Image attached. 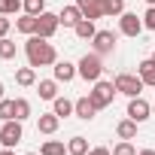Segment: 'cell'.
Segmentation results:
<instances>
[{
    "label": "cell",
    "mask_w": 155,
    "mask_h": 155,
    "mask_svg": "<svg viewBox=\"0 0 155 155\" xmlns=\"http://www.w3.org/2000/svg\"><path fill=\"white\" fill-rule=\"evenodd\" d=\"M58 28H61L58 12H40V15H37V34H40L43 40H52Z\"/></svg>",
    "instance_id": "8"
},
{
    "label": "cell",
    "mask_w": 155,
    "mask_h": 155,
    "mask_svg": "<svg viewBox=\"0 0 155 155\" xmlns=\"http://www.w3.org/2000/svg\"><path fill=\"white\" fill-rule=\"evenodd\" d=\"M116 137L119 140H137V122L134 119H122L116 125Z\"/></svg>",
    "instance_id": "19"
},
{
    "label": "cell",
    "mask_w": 155,
    "mask_h": 155,
    "mask_svg": "<svg viewBox=\"0 0 155 155\" xmlns=\"http://www.w3.org/2000/svg\"><path fill=\"white\" fill-rule=\"evenodd\" d=\"M58 125H61V119H58L55 113H43V116L37 119V131L46 134V137H52V134L58 131Z\"/></svg>",
    "instance_id": "15"
},
{
    "label": "cell",
    "mask_w": 155,
    "mask_h": 155,
    "mask_svg": "<svg viewBox=\"0 0 155 155\" xmlns=\"http://www.w3.org/2000/svg\"><path fill=\"white\" fill-rule=\"evenodd\" d=\"M116 40H119L116 31H97L94 40H91V49H94L101 58H104V55H113V52H116Z\"/></svg>",
    "instance_id": "6"
},
{
    "label": "cell",
    "mask_w": 155,
    "mask_h": 155,
    "mask_svg": "<svg viewBox=\"0 0 155 155\" xmlns=\"http://www.w3.org/2000/svg\"><path fill=\"white\" fill-rule=\"evenodd\" d=\"M143 28H146V31H155V6H146V12H143Z\"/></svg>",
    "instance_id": "31"
},
{
    "label": "cell",
    "mask_w": 155,
    "mask_h": 155,
    "mask_svg": "<svg viewBox=\"0 0 155 155\" xmlns=\"http://www.w3.org/2000/svg\"><path fill=\"white\" fill-rule=\"evenodd\" d=\"M137 76L143 79L146 88H155V61H152V58L140 61V64H137Z\"/></svg>",
    "instance_id": "14"
},
{
    "label": "cell",
    "mask_w": 155,
    "mask_h": 155,
    "mask_svg": "<svg viewBox=\"0 0 155 155\" xmlns=\"http://www.w3.org/2000/svg\"><path fill=\"white\" fill-rule=\"evenodd\" d=\"M0 101H3V82H0Z\"/></svg>",
    "instance_id": "36"
},
{
    "label": "cell",
    "mask_w": 155,
    "mask_h": 155,
    "mask_svg": "<svg viewBox=\"0 0 155 155\" xmlns=\"http://www.w3.org/2000/svg\"><path fill=\"white\" fill-rule=\"evenodd\" d=\"M76 70H79V76H82L85 82H97L101 73H104V61H101L97 52H85L79 58V64H76Z\"/></svg>",
    "instance_id": "2"
},
{
    "label": "cell",
    "mask_w": 155,
    "mask_h": 155,
    "mask_svg": "<svg viewBox=\"0 0 155 155\" xmlns=\"http://www.w3.org/2000/svg\"><path fill=\"white\" fill-rule=\"evenodd\" d=\"M67 155H88V140L82 134H76L67 140Z\"/></svg>",
    "instance_id": "20"
},
{
    "label": "cell",
    "mask_w": 155,
    "mask_h": 155,
    "mask_svg": "<svg viewBox=\"0 0 155 155\" xmlns=\"http://www.w3.org/2000/svg\"><path fill=\"white\" fill-rule=\"evenodd\" d=\"M15 82L21 85V88H31V85H37V67H18L15 70Z\"/></svg>",
    "instance_id": "18"
},
{
    "label": "cell",
    "mask_w": 155,
    "mask_h": 155,
    "mask_svg": "<svg viewBox=\"0 0 155 155\" xmlns=\"http://www.w3.org/2000/svg\"><path fill=\"white\" fill-rule=\"evenodd\" d=\"M85 15H82V9L76 6V3H70V6H61V12H58V21L64 25V28H76Z\"/></svg>",
    "instance_id": "11"
},
{
    "label": "cell",
    "mask_w": 155,
    "mask_h": 155,
    "mask_svg": "<svg viewBox=\"0 0 155 155\" xmlns=\"http://www.w3.org/2000/svg\"><path fill=\"white\" fill-rule=\"evenodd\" d=\"M88 155H113L107 146H94V149H88Z\"/></svg>",
    "instance_id": "33"
},
{
    "label": "cell",
    "mask_w": 155,
    "mask_h": 155,
    "mask_svg": "<svg viewBox=\"0 0 155 155\" xmlns=\"http://www.w3.org/2000/svg\"><path fill=\"white\" fill-rule=\"evenodd\" d=\"M21 137H25V128H21V122H18V119L3 122V128H0V146L15 149V146L21 143Z\"/></svg>",
    "instance_id": "5"
},
{
    "label": "cell",
    "mask_w": 155,
    "mask_h": 155,
    "mask_svg": "<svg viewBox=\"0 0 155 155\" xmlns=\"http://www.w3.org/2000/svg\"><path fill=\"white\" fill-rule=\"evenodd\" d=\"M137 155H155V149H140Z\"/></svg>",
    "instance_id": "34"
},
{
    "label": "cell",
    "mask_w": 155,
    "mask_h": 155,
    "mask_svg": "<svg viewBox=\"0 0 155 155\" xmlns=\"http://www.w3.org/2000/svg\"><path fill=\"white\" fill-rule=\"evenodd\" d=\"M73 34L79 37V40H94V34H97V28H94V21H91V18H82L79 25L73 28Z\"/></svg>",
    "instance_id": "22"
},
{
    "label": "cell",
    "mask_w": 155,
    "mask_h": 155,
    "mask_svg": "<svg viewBox=\"0 0 155 155\" xmlns=\"http://www.w3.org/2000/svg\"><path fill=\"white\" fill-rule=\"evenodd\" d=\"M73 110H76V101H70V97H55L52 101V113L58 116V119H67V116H73Z\"/></svg>",
    "instance_id": "16"
},
{
    "label": "cell",
    "mask_w": 155,
    "mask_h": 155,
    "mask_svg": "<svg viewBox=\"0 0 155 155\" xmlns=\"http://www.w3.org/2000/svg\"><path fill=\"white\" fill-rule=\"evenodd\" d=\"M25 12H28V15H40V12H46V0H25Z\"/></svg>",
    "instance_id": "30"
},
{
    "label": "cell",
    "mask_w": 155,
    "mask_h": 155,
    "mask_svg": "<svg viewBox=\"0 0 155 155\" xmlns=\"http://www.w3.org/2000/svg\"><path fill=\"white\" fill-rule=\"evenodd\" d=\"M128 119H134L137 125H143L146 119H152V104L143 97H128Z\"/></svg>",
    "instance_id": "7"
},
{
    "label": "cell",
    "mask_w": 155,
    "mask_h": 155,
    "mask_svg": "<svg viewBox=\"0 0 155 155\" xmlns=\"http://www.w3.org/2000/svg\"><path fill=\"white\" fill-rule=\"evenodd\" d=\"M9 28H12L9 15H3V12H0V37H6V34H9Z\"/></svg>",
    "instance_id": "32"
},
{
    "label": "cell",
    "mask_w": 155,
    "mask_h": 155,
    "mask_svg": "<svg viewBox=\"0 0 155 155\" xmlns=\"http://www.w3.org/2000/svg\"><path fill=\"white\" fill-rule=\"evenodd\" d=\"M40 155H67V146L61 140H46L43 149H40Z\"/></svg>",
    "instance_id": "24"
},
{
    "label": "cell",
    "mask_w": 155,
    "mask_h": 155,
    "mask_svg": "<svg viewBox=\"0 0 155 155\" xmlns=\"http://www.w3.org/2000/svg\"><path fill=\"white\" fill-rule=\"evenodd\" d=\"M15 31L18 34H25V37H31V34H37V15H21V18H15Z\"/></svg>",
    "instance_id": "21"
},
{
    "label": "cell",
    "mask_w": 155,
    "mask_h": 155,
    "mask_svg": "<svg viewBox=\"0 0 155 155\" xmlns=\"http://www.w3.org/2000/svg\"><path fill=\"white\" fill-rule=\"evenodd\" d=\"M18 55V49H15V43L9 40V37H0V61H12Z\"/></svg>",
    "instance_id": "23"
},
{
    "label": "cell",
    "mask_w": 155,
    "mask_h": 155,
    "mask_svg": "<svg viewBox=\"0 0 155 155\" xmlns=\"http://www.w3.org/2000/svg\"><path fill=\"white\" fill-rule=\"evenodd\" d=\"M113 82H116L119 94H125V97H140V91L146 88V85H143V79H140L137 73H119Z\"/></svg>",
    "instance_id": "4"
},
{
    "label": "cell",
    "mask_w": 155,
    "mask_h": 155,
    "mask_svg": "<svg viewBox=\"0 0 155 155\" xmlns=\"http://www.w3.org/2000/svg\"><path fill=\"white\" fill-rule=\"evenodd\" d=\"M25 55H28V64L31 67H52L58 61V52L49 40H43L40 34H31L28 43H25Z\"/></svg>",
    "instance_id": "1"
},
{
    "label": "cell",
    "mask_w": 155,
    "mask_h": 155,
    "mask_svg": "<svg viewBox=\"0 0 155 155\" xmlns=\"http://www.w3.org/2000/svg\"><path fill=\"white\" fill-rule=\"evenodd\" d=\"M146 6H155V0H146Z\"/></svg>",
    "instance_id": "37"
},
{
    "label": "cell",
    "mask_w": 155,
    "mask_h": 155,
    "mask_svg": "<svg viewBox=\"0 0 155 155\" xmlns=\"http://www.w3.org/2000/svg\"><path fill=\"white\" fill-rule=\"evenodd\" d=\"M122 12H125V0H104V15L119 18Z\"/></svg>",
    "instance_id": "25"
},
{
    "label": "cell",
    "mask_w": 155,
    "mask_h": 155,
    "mask_svg": "<svg viewBox=\"0 0 155 155\" xmlns=\"http://www.w3.org/2000/svg\"><path fill=\"white\" fill-rule=\"evenodd\" d=\"M15 119H18V122L31 119V101H28V97H15Z\"/></svg>",
    "instance_id": "27"
},
{
    "label": "cell",
    "mask_w": 155,
    "mask_h": 155,
    "mask_svg": "<svg viewBox=\"0 0 155 155\" xmlns=\"http://www.w3.org/2000/svg\"><path fill=\"white\" fill-rule=\"evenodd\" d=\"M146 28H143V18H137V12H122L119 15V34L125 37H140Z\"/></svg>",
    "instance_id": "9"
},
{
    "label": "cell",
    "mask_w": 155,
    "mask_h": 155,
    "mask_svg": "<svg viewBox=\"0 0 155 155\" xmlns=\"http://www.w3.org/2000/svg\"><path fill=\"white\" fill-rule=\"evenodd\" d=\"M37 94L43 101H55L58 97V79H55V76H52V79H40L37 82Z\"/></svg>",
    "instance_id": "17"
},
{
    "label": "cell",
    "mask_w": 155,
    "mask_h": 155,
    "mask_svg": "<svg viewBox=\"0 0 155 155\" xmlns=\"http://www.w3.org/2000/svg\"><path fill=\"white\" fill-rule=\"evenodd\" d=\"M25 155H37V152H25Z\"/></svg>",
    "instance_id": "38"
},
{
    "label": "cell",
    "mask_w": 155,
    "mask_h": 155,
    "mask_svg": "<svg viewBox=\"0 0 155 155\" xmlns=\"http://www.w3.org/2000/svg\"><path fill=\"white\" fill-rule=\"evenodd\" d=\"M0 155H15V149H6V146H3V152H0Z\"/></svg>",
    "instance_id": "35"
},
{
    "label": "cell",
    "mask_w": 155,
    "mask_h": 155,
    "mask_svg": "<svg viewBox=\"0 0 155 155\" xmlns=\"http://www.w3.org/2000/svg\"><path fill=\"white\" fill-rule=\"evenodd\" d=\"M52 73H55L58 82H73L76 76H79L76 64H70V61H55V64H52Z\"/></svg>",
    "instance_id": "10"
},
{
    "label": "cell",
    "mask_w": 155,
    "mask_h": 155,
    "mask_svg": "<svg viewBox=\"0 0 155 155\" xmlns=\"http://www.w3.org/2000/svg\"><path fill=\"white\" fill-rule=\"evenodd\" d=\"M9 119H15V101H0V122H9Z\"/></svg>",
    "instance_id": "28"
},
{
    "label": "cell",
    "mask_w": 155,
    "mask_h": 155,
    "mask_svg": "<svg viewBox=\"0 0 155 155\" xmlns=\"http://www.w3.org/2000/svg\"><path fill=\"white\" fill-rule=\"evenodd\" d=\"M152 61H155V52H152Z\"/></svg>",
    "instance_id": "40"
},
{
    "label": "cell",
    "mask_w": 155,
    "mask_h": 155,
    "mask_svg": "<svg viewBox=\"0 0 155 155\" xmlns=\"http://www.w3.org/2000/svg\"><path fill=\"white\" fill-rule=\"evenodd\" d=\"M119 94V88H116V82H110V79H97L94 82V88L88 91V97L94 101V107L97 110H107L110 104H113V97Z\"/></svg>",
    "instance_id": "3"
},
{
    "label": "cell",
    "mask_w": 155,
    "mask_h": 155,
    "mask_svg": "<svg viewBox=\"0 0 155 155\" xmlns=\"http://www.w3.org/2000/svg\"><path fill=\"white\" fill-rule=\"evenodd\" d=\"M76 6H79V9H82V15H85V18H91V21L104 18V0H76Z\"/></svg>",
    "instance_id": "13"
},
{
    "label": "cell",
    "mask_w": 155,
    "mask_h": 155,
    "mask_svg": "<svg viewBox=\"0 0 155 155\" xmlns=\"http://www.w3.org/2000/svg\"><path fill=\"white\" fill-rule=\"evenodd\" d=\"M73 116L76 119H82V122H91L94 116H97V107H94V101L85 94V97H79L76 101V110H73Z\"/></svg>",
    "instance_id": "12"
},
{
    "label": "cell",
    "mask_w": 155,
    "mask_h": 155,
    "mask_svg": "<svg viewBox=\"0 0 155 155\" xmlns=\"http://www.w3.org/2000/svg\"><path fill=\"white\" fill-rule=\"evenodd\" d=\"M25 9V0H0V12L3 15H15Z\"/></svg>",
    "instance_id": "26"
},
{
    "label": "cell",
    "mask_w": 155,
    "mask_h": 155,
    "mask_svg": "<svg viewBox=\"0 0 155 155\" xmlns=\"http://www.w3.org/2000/svg\"><path fill=\"white\" fill-rule=\"evenodd\" d=\"M152 116H155V104H152Z\"/></svg>",
    "instance_id": "39"
},
{
    "label": "cell",
    "mask_w": 155,
    "mask_h": 155,
    "mask_svg": "<svg viewBox=\"0 0 155 155\" xmlns=\"http://www.w3.org/2000/svg\"><path fill=\"white\" fill-rule=\"evenodd\" d=\"M113 155H137V149H134L131 140H119V143L113 146Z\"/></svg>",
    "instance_id": "29"
}]
</instances>
